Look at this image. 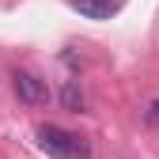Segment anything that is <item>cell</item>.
I'll return each mask as SVG.
<instances>
[{"label": "cell", "instance_id": "obj_5", "mask_svg": "<svg viewBox=\"0 0 159 159\" xmlns=\"http://www.w3.org/2000/svg\"><path fill=\"white\" fill-rule=\"evenodd\" d=\"M148 121H152V129H159V98L148 106Z\"/></svg>", "mask_w": 159, "mask_h": 159}, {"label": "cell", "instance_id": "obj_2", "mask_svg": "<svg viewBox=\"0 0 159 159\" xmlns=\"http://www.w3.org/2000/svg\"><path fill=\"white\" fill-rule=\"evenodd\" d=\"M11 84H15V95L23 98L27 106H46V102H49V87H46L34 72H23V68H19V72L11 76Z\"/></svg>", "mask_w": 159, "mask_h": 159}, {"label": "cell", "instance_id": "obj_3", "mask_svg": "<svg viewBox=\"0 0 159 159\" xmlns=\"http://www.w3.org/2000/svg\"><path fill=\"white\" fill-rule=\"evenodd\" d=\"M72 8L84 19H110L117 8H121V0H72Z\"/></svg>", "mask_w": 159, "mask_h": 159}, {"label": "cell", "instance_id": "obj_1", "mask_svg": "<svg viewBox=\"0 0 159 159\" xmlns=\"http://www.w3.org/2000/svg\"><path fill=\"white\" fill-rule=\"evenodd\" d=\"M38 144H42L49 155L57 159H84L87 155V144H84V136H76L61 125H42L38 129Z\"/></svg>", "mask_w": 159, "mask_h": 159}, {"label": "cell", "instance_id": "obj_6", "mask_svg": "<svg viewBox=\"0 0 159 159\" xmlns=\"http://www.w3.org/2000/svg\"><path fill=\"white\" fill-rule=\"evenodd\" d=\"M84 159H87V155H84Z\"/></svg>", "mask_w": 159, "mask_h": 159}, {"label": "cell", "instance_id": "obj_4", "mask_svg": "<svg viewBox=\"0 0 159 159\" xmlns=\"http://www.w3.org/2000/svg\"><path fill=\"white\" fill-rule=\"evenodd\" d=\"M61 102L68 106V110H84V95H80V87H76V80H68V84H65V91H61Z\"/></svg>", "mask_w": 159, "mask_h": 159}]
</instances>
